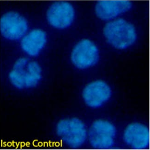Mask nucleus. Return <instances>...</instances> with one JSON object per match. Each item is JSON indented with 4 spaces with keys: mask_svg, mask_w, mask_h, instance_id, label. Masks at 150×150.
Here are the masks:
<instances>
[{
    "mask_svg": "<svg viewBox=\"0 0 150 150\" xmlns=\"http://www.w3.org/2000/svg\"><path fill=\"white\" fill-rule=\"evenodd\" d=\"M39 18L58 40L69 39L90 25L88 9L71 0L48 1Z\"/></svg>",
    "mask_w": 150,
    "mask_h": 150,
    "instance_id": "nucleus-1",
    "label": "nucleus"
},
{
    "mask_svg": "<svg viewBox=\"0 0 150 150\" xmlns=\"http://www.w3.org/2000/svg\"><path fill=\"white\" fill-rule=\"evenodd\" d=\"M148 17L129 16L91 25L105 46L116 51L131 50L148 35Z\"/></svg>",
    "mask_w": 150,
    "mask_h": 150,
    "instance_id": "nucleus-2",
    "label": "nucleus"
},
{
    "mask_svg": "<svg viewBox=\"0 0 150 150\" xmlns=\"http://www.w3.org/2000/svg\"><path fill=\"white\" fill-rule=\"evenodd\" d=\"M46 59L15 54L4 74L6 84L16 93L27 98L37 96L48 78Z\"/></svg>",
    "mask_w": 150,
    "mask_h": 150,
    "instance_id": "nucleus-3",
    "label": "nucleus"
},
{
    "mask_svg": "<svg viewBox=\"0 0 150 150\" xmlns=\"http://www.w3.org/2000/svg\"><path fill=\"white\" fill-rule=\"evenodd\" d=\"M67 60L70 67L79 73H86L98 67L103 59L104 45L91 26L68 39Z\"/></svg>",
    "mask_w": 150,
    "mask_h": 150,
    "instance_id": "nucleus-4",
    "label": "nucleus"
},
{
    "mask_svg": "<svg viewBox=\"0 0 150 150\" xmlns=\"http://www.w3.org/2000/svg\"><path fill=\"white\" fill-rule=\"evenodd\" d=\"M149 3L146 0H94L88 9L90 25L129 16L148 17Z\"/></svg>",
    "mask_w": 150,
    "mask_h": 150,
    "instance_id": "nucleus-5",
    "label": "nucleus"
},
{
    "mask_svg": "<svg viewBox=\"0 0 150 150\" xmlns=\"http://www.w3.org/2000/svg\"><path fill=\"white\" fill-rule=\"evenodd\" d=\"M58 39L40 21L14 46L16 54L38 59H46L48 53Z\"/></svg>",
    "mask_w": 150,
    "mask_h": 150,
    "instance_id": "nucleus-6",
    "label": "nucleus"
},
{
    "mask_svg": "<svg viewBox=\"0 0 150 150\" xmlns=\"http://www.w3.org/2000/svg\"><path fill=\"white\" fill-rule=\"evenodd\" d=\"M38 21L26 11L15 8L6 9L0 13V39L15 46Z\"/></svg>",
    "mask_w": 150,
    "mask_h": 150,
    "instance_id": "nucleus-7",
    "label": "nucleus"
},
{
    "mask_svg": "<svg viewBox=\"0 0 150 150\" xmlns=\"http://www.w3.org/2000/svg\"><path fill=\"white\" fill-rule=\"evenodd\" d=\"M55 133L62 145L71 149H78L88 139V129L81 118L69 116L59 119L55 127Z\"/></svg>",
    "mask_w": 150,
    "mask_h": 150,
    "instance_id": "nucleus-8",
    "label": "nucleus"
},
{
    "mask_svg": "<svg viewBox=\"0 0 150 150\" xmlns=\"http://www.w3.org/2000/svg\"><path fill=\"white\" fill-rule=\"evenodd\" d=\"M116 129L107 120L95 121L88 129V139L92 147L96 149H109L115 144Z\"/></svg>",
    "mask_w": 150,
    "mask_h": 150,
    "instance_id": "nucleus-9",
    "label": "nucleus"
},
{
    "mask_svg": "<svg viewBox=\"0 0 150 150\" xmlns=\"http://www.w3.org/2000/svg\"><path fill=\"white\" fill-rule=\"evenodd\" d=\"M111 94V88L107 81L102 79H96L85 85L82 89L81 98L88 107L96 109L107 102Z\"/></svg>",
    "mask_w": 150,
    "mask_h": 150,
    "instance_id": "nucleus-10",
    "label": "nucleus"
},
{
    "mask_svg": "<svg viewBox=\"0 0 150 150\" xmlns=\"http://www.w3.org/2000/svg\"><path fill=\"white\" fill-rule=\"evenodd\" d=\"M123 139L126 144L133 149H147L150 145L149 128L140 122L130 123L124 131Z\"/></svg>",
    "mask_w": 150,
    "mask_h": 150,
    "instance_id": "nucleus-11",
    "label": "nucleus"
},
{
    "mask_svg": "<svg viewBox=\"0 0 150 150\" xmlns=\"http://www.w3.org/2000/svg\"><path fill=\"white\" fill-rule=\"evenodd\" d=\"M71 1H94V0H71Z\"/></svg>",
    "mask_w": 150,
    "mask_h": 150,
    "instance_id": "nucleus-12",
    "label": "nucleus"
}]
</instances>
